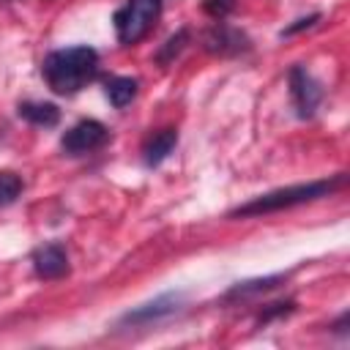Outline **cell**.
<instances>
[{
	"instance_id": "cell-1",
	"label": "cell",
	"mask_w": 350,
	"mask_h": 350,
	"mask_svg": "<svg viewBox=\"0 0 350 350\" xmlns=\"http://www.w3.org/2000/svg\"><path fill=\"white\" fill-rule=\"evenodd\" d=\"M41 74L52 93L74 96L98 77V52L88 44L55 49L44 57Z\"/></svg>"
},
{
	"instance_id": "cell-2",
	"label": "cell",
	"mask_w": 350,
	"mask_h": 350,
	"mask_svg": "<svg viewBox=\"0 0 350 350\" xmlns=\"http://www.w3.org/2000/svg\"><path fill=\"white\" fill-rule=\"evenodd\" d=\"M345 172L334 175V178H320V180H309V183H295V186H284V189H273L265 191L243 205H238L235 211H230L232 219H246V216H262V213H273V211H287L304 202H314L323 197H331L334 191H339L345 186Z\"/></svg>"
},
{
	"instance_id": "cell-3",
	"label": "cell",
	"mask_w": 350,
	"mask_h": 350,
	"mask_svg": "<svg viewBox=\"0 0 350 350\" xmlns=\"http://www.w3.org/2000/svg\"><path fill=\"white\" fill-rule=\"evenodd\" d=\"M159 16H161V0H126L112 16L118 41L126 46L142 41L153 30Z\"/></svg>"
},
{
	"instance_id": "cell-4",
	"label": "cell",
	"mask_w": 350,
	"mask_h": 350,
	"mask_svg": "<svg viewBox=\"0 0 350 350\" xmlns=\"http://www.w3.org/2000/svg\"><path fill=\"white\" fill-rule=\"evenodd\" d=\"M186 304V293L180 290H170V293H161L129 312H123L118 317V328H145V325H156L172 314H178Z\"/></svg>"
},
{
	"instance_id": "cell-5",
	"label": "cell",
	"mask_w": 350,
	"mask_h": 350,
	"mask_svg": "<svg viewBox=\"0 0 350 350\" xmlns=\"http://www.w3.org/2000/svg\"><path fill=\"white\" fill-rule=\"evenodd\" d=\"M287 85H290V101H293V109L301 120H309L320 101H323V85L312 77V71L306 66H290L287 71Z\"/></svg>"
},
{
	"instance_id": "cell-6",
	"label": "cell",
	"mask_w": 350,
	"mask_h": 350,
	"mask_svg": "<svg viewBox=\"0 0 350 350\" xmlns=\"http://www.w3.org/2000/svg\"><path fill=\"white\" fill-rule=\"evenodd\" d=\"M109 139V129L101 123V120H79L74 123L63 137H60V148L63 153L68 156H85V153H93L98 148H104Z\"/></svg>"
},
{
	"instance_id": "cell-7",
	"label": "cell",
	"mask_w": 350,
	"mask_h": 350,
	"mask_svg": "<svg viewBox=\"0 0 350 350\" xmlns=\"http://www.w3.org/2000/svg\"><path fill=\"white\" fill-rule=\"evenodd\" d=\"M202 44H205V49H208L211 55H224V57L243 55V52L252 49L249 36H246L243 30H238V27L224 25L221 19H219L213 27H208V30L202 33Z\"/></svg>"
},
{
	"instance_id": "cell-8",
	"label": "cell",
	"mask_w": 350,
	"mask_h": 350,
	"mask_svg": "<svg viewBox=\"0 0 350 350\" xmlns=\"http://www.w3.org/2000/svg\"><path fill=\"white\" fill-rule=\"evenodd\" d=\"M33 271L38 279H63L68 273V254L60 243H44L33 252Z\"/></svg>"
},
{
	"instance_id": "cell-9",
	"label": "cell",
	"mask_w": 350,
	"mask_h": 350,
	"mask_svg": "<svg viewBox=\"0 0 350 350\" xmlns=\"http://www.w3.org/2000/svg\"><path fill=\"white\" fill-rule=\"evenodd\" d=\"M287 279V273H271V276H254V279H243L230 284V290L221 295V304H243L252 301L257 295H265L271 290H276L282 282Z\"/></svg>"
},
{
	"instance_id": "cell-10",
	"label": "cell",
	"mask_w": 350,
	"mask_h": 350,
	"mask_svg": "<svg viewBox=\"0 0 350 350\" xmlns=\"http://www.w3.org/2000/svg\"><path fill=\"white\" fill-rule=\"evenodd\" d=\"M178 145V131L175 129H161L156 134H150L142 145V161L145 167H159Z\"/></svg>"
},
{
	"instance_id": "cell-11",
	"label": "cell",
	"mask_w": 350,
	"mask_h": 350,
	"mask_svg": "<svg viewBox=\"0 0 350 350\" xmlns=\"http://www.w3.org/2000/svg\"><path fill=\"white\" fill-rule=\"evenodd\" d=\"M16 115L38 129H55L60 123V109L49 101H22L16 107Z\"/></svg>"
},
{
	"instance_id": "cell-12",
	"label": "cell",
	"mask_w": 350,
	"mask_h": 350,
	"mask_svg": "<svg viewBox=\"0 0 350 350\" xmlns=\"http://www.w3.org/2000/svg\"><path fill=\"white\" fill-rule=\"evenodd\" d=\"M137 90H139V82L134 77H109L104 82V96L115 109H123L126 104H131Z\"/></svg>"
},
{
	"instance_id": "cell-13",
	"label": "cell",
	"mask_w": 350,
	"mask_h": 350,
	"mask_svg": "<svg viewBox=\"0 0 350 350\" xmlns=\"http://www.w3.org/2000/svg\"><path fill=\"white\" fill-rule=\"evenodd\" d=\"M186 44H189V30H186V27H180L178 33H172V36H170V38L161 44V49L156 52V60H159L161 66L172 63V60H175V57L183 52V46H186Z\"/></svg>"
},
{
	"instance_id": "cell-14",
	"label": "cell",
	"mask_w": 350,
	"mask_h": 350,
	"mask_svg": "<svg viewBox=\"0 0 350 350\" xmlns=\"http://www.w3.org/2000/svg\"><path fill=\"white\" fill-rule=\"evenodd\" d=\"M22 178L16 175V172H8V170H3L0 172V208H8V205H14L16 200H19V194H22Z\"/></svg>"
},
{
	"instance_id": "cell-15",
	"label": "cell",
	"mask_w": 350,
	"mask_h": 350,
	"mask_svg": "<svg viewBox=\"0 0 350 350\" xmlns=\"http://www.w3.org/2000/svg\"><path fill=\"white\" fill-rule=\"evenodd\" d=\"M295 312V301H276V304H268L262 306V312L257 314V325H268L271 320H279V317H287Z\"/></svg>"
},
{
	"instance_id": "cell-16",
	"label": "cell",
	"mask_w": 350,
	"mask_h": 350,
	"mask_svg": "<svg viewBox=\"0 0 350 350\" xmlns=\"http://www.w3.org/2000/svg\"><path fill=\"white\" fill-rule=\"evenodd\" d=\"M235 0H202V11L213 19H224L227 14H232Z\"/></svg>"
},
{
	"instance_id": "cell-17",
	"label": "cell",
	"mask_w": 350,
	"mask_h": 350,
	"mask_svg": "<svg viewBox=\"0 0 350 350\" xmlns=\"http://www.w3.org/2000/svg\"><path fill=\"white\" fill-rule=\"evenodd\" d=\"M320 22V14H309V16H301V19H295L293 25H287L279 36L284 38V36H295V33H301V30H309V27H314Z\"/></svg>"
},
{
	"instance_id": "cell-18",
	"label": "cell",
	"mask_w": 350,
	"mask_h": 350,
	"mask_svg": "<svg viewBox=\"0 0 350 350\" xmlns=\"http://www.w3.org/2000/svg\"><path fill=\"white\" fill-rule=\"evenodd\" d=\"M347 320H350V314H347V312H342V314H339V320L331 325V331H334V334H339V336H345V334H347Z\"/></svg>"
}]
</instances>
